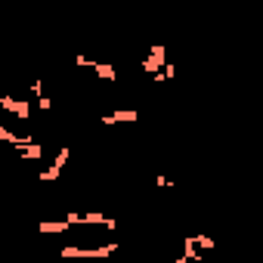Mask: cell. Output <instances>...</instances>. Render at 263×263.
I'll use <instances>...</instances> for the list:
<instances>
[{"label":"cell","instance_id":"obj_1","mask_svg":"<svg viewBox=\"0 0 263 263\" xmlns=\"http://www.w3.org/2000/svg\"><path fill=\"white\" fill-rule=\"evenodd\" d=\"M0 108H7L10 115H16L19 121H28L31 118V105L25 99H13V96H0Z\"/></svg>","mask_w":263,"mask_h":263},{"label":"cell","instance_id":"obj_2","mask_svg":"<svg viewBox=\"0 0 263 263\" xmlns=\"http://www.w3.org/2000/svg\"><path fill=\"white\" fill-rule=\"evenodd\" d=\"M99 121H102V124H124V121H140V111H134V108H121V111L102 115Z\"/></svg>","mask_w":263,"mask_h":263},{"label":"cell","instance_id":"obj_3","mask_svg":"<svg viewBox=\"0 0 263 263\" xmlns=\"http://www.w3.org/2000/svg\"><path fill=\"white\" fill-rule=\"evenodd\" d=\"M68 229V223L62 220V223H41V232H65Z\"/></svg>","mask_w":263,"mask_h":263}]
</instances>
